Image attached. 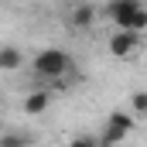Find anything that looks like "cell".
I'll return each instance as SVG.
<instances>
[{"instance_id": "cell-1", "label": "cell", "mask_w": 147, "mask_h": 147, "mask_svg": "<svg viewBox=\"0 0 147 147\" xmlns=\"http://www.w3.org/2000/svg\"><path fill=\"white\" fill-rule=\"evenodd\" d=\"M31 69H34V79H41L38 86L58 82V79H65V75L72 72V58L62 48H41L34 58H31Z\"/></svg>"}, {"instance_id": "cell-2", "label": "cell", "mask_w": 147, "mask_h": 147, "mask_svg": "<svg viewBox=\"0 0 147 147\" xmlns=\"http://www.w3.org/2000/svg\"><path fill=\"white\" fill-rule=\"evenodd\" d=\"M106 14L116 28L123 31H147V7L140 0H110Z\"/></svg>"}, {"instance_id": "cell-3", "label": "cell", "mask_w": 147, "mask_h": 147, "mask_svg": "<svg viewBox=\"0 0 147 147\" xmlns=\"http://www.w3.org/2000/svg\"><path fill=\"white\" fill-rule=\"evenodd\" d=\"M137 48H140V31H123V28H116L110 34V55H116V58H134Z\"/></svg>"}, {"instance_id": "cell-4", "label": "cell", "mask_w": 147, "mask_h": 147, "mask_svg": "<svg viewBox=\"0 0 147 147\" xmlns=\"http://www.w3.org/2000/svg\"><path fill=\"white\" fill-rule=\"evenodd\" d=\"M92 24H96V7H92V3H75L72 28H75V31H89Z\"/></svg>"}, {"instance_id": "cell-5", "label": "cell", "mask_w": 147, "mask_h": 147, "mask_svg": "<svg viewBox=\"0 0 147 147\" xmlns=\"http://www.w3.org/2000/svg\"><path fill=\"white\" fill-rule=\"evenodd\" d=\"M48 103H51V92H48V89H31V92L24 96V110L31 113V116L45 113V110H48Z\"/></svg>"}, {"instance_id": "cell-6", "label": "cell", "mask_w": 147, "mask_h": 147, "mask_svg": "<svg viewBox=\"0 0 147 147\" xmlns=\"http://www.w3.org/2000/svg\"><path fill=\"white\" fill-rule=\"evenodd\" d=\"M21 62H24V58H21V48H17V45H3V48H0V69H3V72L21 69Z\"/></svg>"}, {"instance_id": "cell-7", "label": "cell", "mask_w": 147, "mask_h": 147, "mask_svg": "<svg viewBox=\"0 0 147 147\" xmlns=\"http://www.w3.org/2000/svg\"><path fill=\"white\" fill-rule=\"evenodd\" d=\"M127 137H130V134H127V130H120V127H113V123H106V127H103V134H99L103 147H120Z\"/></svg>"}, {"instance_id": "cell-8", "label": "cell", "mask_w": 147, "mask_h": 147, "mask_svg": "<svg viewBox=\"0 0 147 147\" xmlns=\"http://www.w3.org/2000/svg\"><path fill=\"white\" fill-rule=\"evenodd\" d=\"M106 123H113V127H120V130H127V134H130V130L137 127V116H134V113H127V110H113Z\"/></svg>"}, {"instance_id": "cell-9", "label": "cell", "mask_w": 147, "mask_h": 147, "mask_svg": "<svg viewBox=\"0 0 147 147\" xmlns=\"http://www.w3.org/2000/svg\"><path fill=\"white\" fill-rule=\"evenodd\" d=\"M130 110H134V116H147V92L144 89H137L130 96Z\"/></svg>"}, {"instance_id": "cell-10", "label": "cell", "mask_w": 147, "mask_h": 147, "mask_svg": "<svg viewBox=\"0 0 147 147\" xmlns=\"http://www.w3.org/2000/svg\"><path fill=\"white\" fill-rule=\"evenodd\" d=\"M0 147H31V134H7Z\"/></svg>"}, {"instance_id": "cell-11", "label": "cell", "mask_w": 147, "mask_h": 147, "mask_svg": "<svg viewBox=\"0 0 147 147\" xmlns=\"http://www.w3.org/2000/svg\"><path fill=\"white\" fill-rule=\"evenodd\" d=\"M69 147H103V140H99L96 134H79V137H72Z\"/></svg>"}]
</instances>
